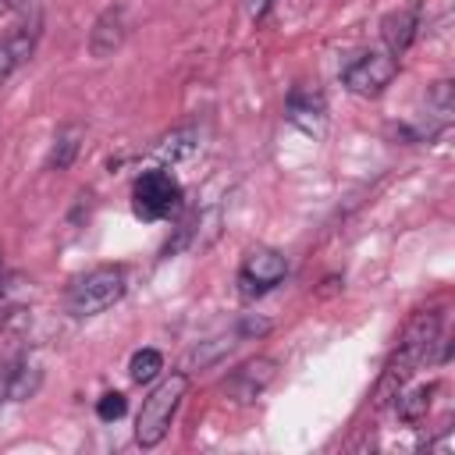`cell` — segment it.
<instances>
[{
  "mask_svg": "<svg viewBox=\"0 0 455 455\" xmlns=\"http://www.w3.org/2000/svg\"><path fill=\"white\" fill-rule=\"evenodd\" d=\"M181 203V185L174 181L171 171H142L132 185V206H135V217L142 220H164L178 210Z\"/></svg>",
  "mask_w": 455,
  "mask_h": 455,
  "instance_id": "obj_3",
  "label": "cell"
},
{
  "mask_svg": "<svg viewBox=\"0 0 455 455\" xmlns=\"http://www.w3.org/2000/svg\"><path fill=\"white\" fill-rule=\"evenodd\" d=\"M128 288V277H124V267L117 263H103V267H92L89 274L75 277L68 295H64V306L75 320H85V316H96L103 309H110Z\"/></svg>",
  "mask_w": 455,
  "mask_h": 455,
  "instance_id": "obj_2",
  "label": "cell"
},
{
  "mask_svg": "<svg viewBox=\"0 0 455 455\" xmlns=\"http://www.w3.org/2000/svg\"><path fill=\"white\" fill-rule=\"evenodd\" d=\"M0 284H4V252H0Z\"/></svg>",
  "mask_w": 455,
  "mask_h": 455,
  "instance_id": "obj_23",
  "label": "cell"
},
{
  "mask_svg": "<svg viewBox=\"0 0 455 455\" xmlns=\"http://www.w3.org/2000/svg\"><path fill=\"white\" fill-rule=\"evenodd\" d=\"M398 75V57L387 50H363L341 68V82L355 96H380Z\"/></svg>",
  "mask_w": 455,
  "mask_h": 455,
  "instance_id": "obj_4",
  "label": "cell"
},
{
  "mask_svg": "<svg viewBox=\"0 0 455 455\" xmlns=\"http://www.w3.org/2000/svg\"><path fill=\"white\" fill-rule=\"evenodd\" d=\"M196 153H199V132H196L192 124H181V128L167 132V135L156 139V146H153V156H156L160 164H181V160H188V156H196Z\"/></svg>",
  "mask_w": 455,
  "mask_h": 455,
  "instance_id": "obj_11",
  "label": "cell"
},
{
  "mask_svg": "<svg viewBox=\"0 0 455 455\" xmlns=\"http://www.w3.org/2000/svg\"><path fill=\"white\" fill-rule=\"evenodd\" d=\"M39 370L36 366H7L0 373V402H25L39 387Z\"/></svg>",
  "mask_w": 455,
  "mask_h": 455,
  "instance_id": "obj_14",
  "label": "cell"
},
{
  "mask_svg": "<svg viewBox=\"0 0 455 455\" xmlns=\"http://www.w3.org/2000/svg\"><path fill=\"white\" fill-rule=\"evenodd\" d=\"M434 345H441V313H437V309H423V313H416V316L409 320L405 338H402V345H398V355L409 359V363L419 370L423 363H430Z\"/></svg>",
  "mask_w": 455,
  "mask_h": 455,
  "instance_id": "obj_7",
  "label": "cell"
},
{
  "mask_svg": "<svg viewBox=\"0 0 455 455\" xmlns=\"http://www.w3.org/2000/svg\"><path fill=\"white\" fill-rule=\"evenodd\" d=\"M416 32H419V0H412L409 7H398V11L384 14V21H380V39H384V50L391 57H402L412 46Z\"/></svg>",
  "mask_w": 455,
  "mask_h": 455,
  "instance_id": "obj_10",
  "label": "cell"
},
{
  "mask_svg": "<svg viewBox=\"0 0 455 455\" xmlns=\"http://www.w3.org/2000/svg\"><path fill=\"white\" fill-rule=\"evenodd\" d=\"M235 348V334H217V338H206L199 345H192L181 359V370L185 373H196V370H210L213 363H220L228 352Z\"/></svg>",
  "mask_w": 455,
  "mask_h": 455,
  "instance_id": "obj_13",
  "label": "cell"
},
{
  "mask_svg": "<svg viewBox=\"0 0 455 455\" xmlns=\"http://www.w3.org/2000/svg\"><path fill=\"white\" fill-rule=\"evenodd\" d=\"M434 391H437V384H419V387H402L398 395H395V412H398V419L402 423H419V419H427V409H430V402H434Z\"/></svg>",
  "mask_w": 455,
  "mask_h": 455,
  "instance_id": "obj_15",
  "label": "cell"
},
{
  "mask_svg": "<svg viewBox=\"0 0 455 455\" xmlns=\"http://www.w3.org/2000/svg\"><path fill=\"white\" fill-rule=\"evenodd\" d=\"M270 331V320H256V316H245L238 327H235V338H259V334H267Z\"/></svg>",
  "mask_w": 455,
  "mask_h": 455,
  "instance_id": "obj_20",
  "label": "cell"
},
{
  "mask_svg": "<svg viewBox=\"0 0 455 455\" xmlns=\"http://www.w3.org/2000/svg\"><path fill=\"white\" fill-rule=\"evenodd\" d=\"M124 409H128V402H124V395H121V391H107V395L96 402V416H100L103 423L121 419V416H124Z\"/></svg>",
  "mask_w": 455,
  "mask_h": 455,
  "instance_id": "obj_19",
  "label": "cell"
},
{
  "mask_svg": "<svg viewBox=\"0 0 455 455\" xmlns=\"http://www.w3.org/2000/svg\"><path fill=\"white\" fill-rule=\"evenodd\" d=\"M185 391H188V373H185V370H174V373H167V377L146 395V402H142V409H139V419H135V441H139L142 448H156V444L167 437L171 419H174V412H178Z\"/></svg>",
  "mask_w": 455,
  "mask_h": 455,
  "instance_id": "obj_1",
  "label": "cell"
},
{
  "mask_svg": "<svg viewBox=\"0 0 455 455\" xmlns=\"http://www.w3.org/2000/svg\"><path fill=\"white\" fill-rule=\"evenodd\" d=\"M323 96L320 92H309V89H295L291 96H288V117L295 121V124H302V128H316L320 121H323Z\"/></svg>",
  "mask_w": 455,
  "mask_h": 455,
  "instance_id": "obj_16",
  "label": "cell"
},
{
  "mask_svg": "<svg viewBox=\"0 0 455 455\" xmlns=\"http://www.w3.org/2000/svg\"><path fill=\"white\" fill-rule=\"evenodd\" d=\"M36 43H39V21H21L18 28H11L4 39H0V82H7L32 53H36Z\"/></svg>",
  "mask_w": 455,
  "mask_h": 455,
  "instance_id": "obj_9",
  "label": "cell"
},
{
  "mask_svg": "<svg viewBox=\"0 0 455 455\" xmlns=\"http://www.w3.org/2000/svg\"><path fill=\"white\" fill-rule=\"evenodd\" d=\"M4 7H11L14 14H28L36 7V0H4Z\"/></svg>",
  "mask_w": 455,
  "mask_h": 455,
  "instance_id": "obj_22",
  "label": "cell"
},
{
  "mask_svg": "<svg viewBox=\"0 0 455 455\" xmlns=\"http://www.w3.org/2000/svg\"><path fill=\"white\" fill-rule=\"evenodd\" d=\"M164 370V355L156 348H139L132 359H128V377L135 384H149L156 373Z\"/></svg>",
  "mask_w": 455,
  "mask_h": 455,
  "instance_id": "obj_17",
  "label": "cell"
},
{
  "mask_svg": "<svg viewBox=\"0 0 455 455\" xmlns=\"http://www.w3.org/2000/svg\"><path fill=\"white\" fill-rule=\"evenodd\" d=\"M82 139H85V128L78 121H68L57 128L53 135V146H50V156H46V167L50 171H68L82 149Z\"/></svg>",
  "mask_w": 455,
  "mask_h": 455,
  "instance_id": "obj_12",
  "label": "cell"
},
{
  "mask_svg": "<svg viewBox=\"0 0 455 455\" xmlns=\"http://www.w3.org/2000/svg\"><path fill=\"white\" fill-rule=\"evenodd\" d=\"M277 377V359L270 355H256V359H245L238 370H231L220 384V391L231 398V402H252L259 398Z\"/></svg>",
  "mask_w": 455,
  "mask_h": 455,
  "instance_id": "obj_6",
  "label": "cell"
},
{
  "mask_svg": "<svg viewBox=\"0 0 455 455\" xmlns=\"http://www.w3.org/2000/svg\"><path fill=\"white\" fill-rule=\"evenodd\" d=\"M427 107L437 114V121H441V124H448V121H451V114H455V85H451L448 78L434 82V85L427 89Z\"/></svg>",
  "mask_w": 455,
  "mask_h": 455,
  "instance_id": "obj_18",
  "label": "cell"
},
{
  "mask_svg": "<svg viewBox=\"0 0 455 455\" xmlns=\"http://www.w3.org/2000/svg\"><path fill=\"white\" fill-rule=\"evenodd\" d=\"M124 39H128V11L121 4H114L89 28V53L96 60H107L124 46Z\"/></svg>",
  "mask_w": 455,
  "mask_h": 455,
  "instance_id": "obj_8",
  "label": "cell"
},
{
  "mask_svg": "<svg viewBox=\"0 0 455 455\" xmlns=\"http://www.w3.org/2000/svg\"><path fill=\"white\" fill-rule=\"evenodd\" d=\"M270 4H274V0H249V14H252V21H263L267 11H270Z\"/></svg>",
  "mask_w": 455,
  "mask_h": 455,
  "instance_id": "obj_21",
  "label": "cell"
},
{
  "mask_svg": "<svg viewBox=\"0 0 455 455\" xmlns=\"http://www.w3.org/2000/svg\"><path fill=\"white\" fill-rule=\"evenodd\" d=\"M288 274V259L277 249H252L245 252L242 267H238V291L245 299H259L267 291H274Z\"/></svg>",
  "mask_w": 455,
  "mask_h": 455,
  "instance_id": "obj_5",
  "label": "cell"
}]
</instances>
